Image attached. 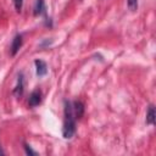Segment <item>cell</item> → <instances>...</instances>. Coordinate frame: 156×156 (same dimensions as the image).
Wrapping results in <instances>:
<instances>
[{"mask_svg": "<svg viewBox=\"0 0 156 156\" xmlns=\"http://www.w3.org/2000/svg\"><path fill=\"white\" fill-rule=\"evenodd\" d=\"M76 133V117L73 113L72 102L66 100L65 101V122L62 127V135L65 139H69Z\"/></svg>", "mask_w": 156, "mask_h": 156, "instance_id": "cell-1", "label": "cell"}, {"mask_svg": "<svg viewBox=\"0 0 156 156\" xmlns=\"http://www.w3.org/2000/svg\"><path fill=\"white\" fill-rule=\"evenodd\" d=\"M23 44V39H22V35L21 34H16L13 40H12V44H11V55L15 56L17 54V51L21 49Z\"/></svg>", "mask_w": 156, "mask_h": 156, "instance_id": "cell-2", "label": "cell"}, {"mask_svg": "<svg viewBox=\"0 0 156 156\" xmlns=\"http://www.w3.org/2000/svg\"><path fill=\"white\" fill-rule=\"evenodd\" d=\"M40 102H41V93H40V90H34V91L30 94L29 99H28V105H29L30 107H35V106H38Z\"/></svg>", "mask_w": 156, "mask_h": 156, "instance_id": "cell-3", "label": "cell"}, {"mask_svg": "<svg viewBox=\"0 0 156 156\" xmlns=\"http://www.w3.org/2000/svg\"><path fill=\"white\" fill-rule=\"evenodd\" d=\"M72 107H73V113H74V117L76 119H80L84 115V105L82 101H74L72 104Z\"/></svg>", "mask_w": 156, "mask_h": 156, "instance_id": "cell-4", "label": "cell"}, {"mask_svg": "<svg viewBox=\"0 0 156 156\" xmlns=\"http://www.w3.org/2000/svg\"><path fill=\"white\" fill-rule=\"evenodd\" d=\"M35 69H37V74L39 77H43L48 73V66L43 60H35Z\"/></svg>", "mask_w": 156, "mask_h": 156, "instance_id": "cell-5", "label": "cell"}, {"mask_svg": "<svg viewBox=\"0 0 156 156\" xmlns=\"http://www.w3.org/2000/svg\"><path fill=\"white\" fill-rule=\"evenodd\" d=\"M13 93H15V95H17V96H21V95L23 94V74H22V73L18 74L17 85H16V88L13 89Z\"/></svg>", "mask_w": 156, "mask_h": 156, "instance_id": "cell-6", "label": "cell"}, {"mask_svg": "<svg viewBox=\"0 0 156 156\" xmlns=\"http://www.w3.org/2000/svg\"><path fill=\"white\" fill-rule=\"evenodd\" d=\"M155 106L154 105H150L149 108H147V112H146V123L147 124H154L155 123Z\"/></svg>", "mask_w": 156, "mask_h": 156, "instance_id": "cell-7", "label": "cell"}, {"mask_svg": "<svg viewBox=\"0 0 156 156\" xmlns=\"http://www.w3.org/2000/svg\"><path fill=\"white\" fill-rule=\"evenodd\" d=\"M44 12H45V2H44V0H37L35 6H34V15L39 16V15H41Z\"/></svg>", "mask_w": 156, "mask_h": 156, "instance_id": "cell-8", "label": "cell"}, {"mask_svg": "<svg viewBox=\"0 0 156 156\" xmlns=\"http://www.w3.org/2000/svg\"><path fill=\"white\" fill-rule=\"evenodd\" d=\"M127 4L130 11H135L138 9V0H127Z\"/></svg>", "mask_w": 156, "mask_h": 156, "instance_id": "cell-9", "label": "cell"}, {"mask_svg": "<svg viewBox=\"0 0 156 156\" xmlns=\"http://www.w3.org/2000/svg\"><path fill=\"white\" fill-rule=\"evenodd\" d=\"M24 150H26V154L27 155H33V156H35V155H38L37 154V151H34L28 144H24Z\"/></svg>", "mask_w": 156, "mask_h": 156, "instance_id": "cell-10", "label": "cell"}, {"mask_svg": "<svg viewBox=\"0 0 156 156\" xmlns=\"http://www.w3.org/2000/svg\"><path fill=\"white\" fill-rule=\"evenodd\" d=\"M13 4H15V7H16L17 12H21L22 5H23V0H13Z\"/></svg>", "mask_w": 156, "mask_h": 156, "instance_id": "cell-11", "label": "cell"}, {"mask_svg": "<svg viewBox=\"0 0 156 156\" xmlns=\"http://www.w3.org/2000/svg\"><path fill=\"white\" fill-rule=\"evenodd\" d=\"M2 154H4V151L1 150V146H0V155H2Z\"/></svg>", "mask_w": 156, "mask_h": 156, "instance_id": "cell-12", "label": "cell"}]
</instances>
